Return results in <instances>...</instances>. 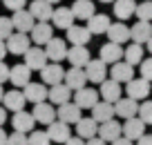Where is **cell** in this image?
Here are the masks:
<instances>
[{
    "mask_svg": "<svg viewBox=\"0 0 152 145\" xmlns=\"http://www.w3.org/2000/svg\"><path fill=\"white\" fill-rule=\"evenodd\" d=\"M5 45H7V52H9V54H14V56H23L29 47H31V40H29L27 34L14 31V34L5 40Z\"/></svg>",
    "mask_w": 152,
    "mask_h": 145,
    "instance_id": "6da1fadb",
    "label": "cell"
},
{
    "mask_svg": "<svg viewBox=\"0 0 152 145\" xmlns=\"http://www.w3.org/2000/svg\"><path fill=\"white\" fill-rule=\"evenodd\" d=\"M23 56H25V65H27L31 71H40V69L49 63L47 56H45V49H43V47H36V45L29 47Z\"/></svg>",
    "mask_w": 152,
    "mask_h": 145,
    "instance_id": "7a4b0ae2",
    "label": "cell"
},
{
    "mask_svg": "<svg viewBox=\"0 0 152 145\" xmlns=\"http://www.w3.org/2000/svg\"><path fill=\"white\" fill-rule=\"evenodd\" d=\"M27 36H29V40H31L36 47H40V45H47V42L54 38V29H52L49 23H36Z\"/></svg>",
    "mask_w": 152,
    "mask_h": 145,
    "instance_id": "3957f363",
    "label": "cell"
},
{
    "mask_svg": "<svg viewBox=\"0 0 152 145\" xmlns=\"http://www.w3.org/2000/svg\"><path fill=\"white\" fill-rule=\"evenodd\" d=\"M125 92H128V98H132V101H145L152 89H150V83H148V80L132 78V80L125 83Z\"/></svg>",
    "mask_w": 152,
    "mask_h": 145,
    "instance_id": "277c9868",
    "label": "cell"
},
{
    "mask_svg": "<svg viewBox=\"0 0 152 145\" xmlns=\"http://www.w3.org/2000/svg\"><path fill=\"white\" fill-rule=\"evenodd\" d=\"M34 118V123H43V125H49V123L56 118V107H54L52 103H47V101H43V103H36L34 105V112H29Z\"/></svg>",
    "mask_w": 152,
    "mask_h": 145,
    "instance_id": "5b68a950",
    "label": "cell"
},
{
    "mask_svg": "<svg viewBox=\"0 0 152 145\" xmlns=\"http://www.w3.org/2000/svg\"><path fill=\"white\" fill-rule=\"evenodd\" d=\"M101 89H99V96L105 101V103H116V101L123 96V89H121V83L112 78H105L103 83H99Z\"/></svg>",
    "mask_w": 152,
    "mask_h": 145,
    "instance_id": "8992f818",
    "label": "cell"
},
{
    "mask_svg": "<svg viewBox=\"0 0 152 145\" xmlns=\"http://www.w3.org/2000/svg\"><path fill=\"white\" fill-rule=\"evenodd\" d=\"M74 103L81 109H92L96 103H99V92L85 85V87H81V89L74 92Z\"/></svg>",
    "mask_w": 152,
    "mask_h": 145,
    "instance_id": "52a82bcc",
    "label": "cell"
},
{
    "mask_svg": "<svg viewBox=\"0 0 152 145\" xmlns=\"http://www.w3.org/2000/svg\"><path fill=\"white\" fill-rule=\"evenodd\" d=\"M23 96L27 103H43V101H47V87H45L43 83H34V80H29L27 85L23 87Z\"/></svg>",
    "mask_w": 152,
    "mask_h": 145,
    "instance_id": "ba28073f",
    "label": "cell"
},
{
    "mask_svg": "<svg viewBox=\"0 0 152 145\" xmlns=\"http://www.w3.org/2000/svg\"><path fill=\"white\" fill-rule=\"evenodd\" d=\"M83 71H85V76H87V80L90 83H103L105 78H107V65L105 63H101L99 58L96 60H87V65L83 67Z\"/></svg>",
    "mask_w": 152,
    "mask_h": 145,
    "instance_id": "9c48e42d",
    "label": "cell"
},
{
    "mask_svg": "<svg viewBox=\"0 0 152 145\" xmlns=\"http://www.w3.org/2000/svg\"><path fill=\"white\" fill-rule=\"evenodd\" d=\"M150 36H152V23H148V20H137L130 27V40L137 45H145Z\"/></svg>",
    "mask_w": 152,
    "mask_h": 145,
    "instance_id": "30bf717a",
    "label": "cell"
},
{
    "mask_svg": "<svg viewBox=\"0 0 152 145\" xmlns=\"http://www.w3.org/2000/svg\"><path fill=\"white\" fill-rule=\"evenodd\" d=\"M45 134L49 136V141H52V143H65V141L72 136V130H69V125H67V123L56 121V118H54V121L47 125V132H45Z\"/></svg>",
    "mask_w": 152,
    "mask_h": 145,
    "instance_id": "8fae6325",
    "label": "cell"
},
{
    "mask_svg": "<svg viewBox=\"0 0 152 145\" xmlns=\"http://www.w3.org/2000/svg\"><path fill=\"white\" fill-rule=\"evenodd\" d=\"M45 56H47V60H52V63L65 60V56H67L65 40H63V38H52V40L45 45Z\"/></svg>",
    "mask_w": 152,
    "mask_h": 145,
    "instance_id": "7c38bea8",
    "label": "cell"
},
{
    "mask_svg": "<svg viewBox=\"0 0 152 145\" xmlns=\"http://www.w3.org/2000/svg\"><path fill=\"white\" fill-rule=\"evenodd\" d=\"M99 60L105 65H114V63L123 60V45H116V42H105L99 52Z\"/></svg>",
    "mask_w": 152,
    "mask_h": 145,
    "instance_id": "4fadbf2b",
    "label": "cell"
},
{
    "mask_svg": "<svg viewBox=\"0 0 152 145\" xmlns=\"http://www.w3.org/2000/svg\"><path fill=\"white\" fill-rule=\"evenodd\" d=\"M145 134V123L139 121L137 116L132 118H125V123L121 125V136H125L128 141H137L139 136Z\"/></svg>",
    "mask_w": 152,
    "mask_h": 145,
    "instance_id": "5bb4252c",
    "label": "cell"
},
{
    "mask_svg": "<svg viewBox=\"0 0 152 145\" xmlns=\"http://www.w3.org/2000/svg\"><path fill=\"white\" fill-rule=\"evenodd\" d=\"M63 76H65V69L61 67V63H47L40 69L43 85H58V83H63Z\"/></svg>",
    "mask_w": 152,
    "mask_h": 145,
    "instance_id": "9a60e30c",
    "label": "cell"
},
{
    "mask_svg": "<svg viewBox=\"0 0 152 145\" xmlns=\"http://www.w3.org/2000/svg\"><path fill=\"white\" fill-rule=\"evenodd\" d=\"M9 80H11V85H14L16 89H23L25 85L31 80V69H29L27 65H14V67H9Z\"/></svg>",
    "mask_w": 152,
    "mask_h": 145,
    "instance_id": "2e32d148",
    "label": "cell"
},
{
    "mask_svg": "<svg viewBox=\"0 0 152 145\" xmlns=\"http://www.w3.org/2000/svg\"><path fill=\"white\" fill-rule=\"evenodd\" d=\"M29 14H31V18L34 20H38V23H47L49 18H52V11H54V7L49 5L47 0H31L29 2Z\"/></svg>",
    "mask_w": 152,
    "mask_h": 145,
    "instance_id": "e0dca14e",
    "label": "cell"
},
{
    "mask_svg": "<svg viewBox=\"0 0 152 145\" xmlns=\"http://www.w3.org/2000/svg\"><path fill=\"white\" fill-rule=\"evenodd\" d=\"M96 136L105 143H112L121 136V123L119 121H105V123H99V130H96Z\"/></svg>",
    "mask_w": 152,
    "mask_h": 145,
    "instance_id": "ac0fdd59",
    "label": "cell"
},
{
    "mask_svg": "<svg viewBox=\"0 0 152 145\" xmlns=\"http://www.w3.org/2000/svg\"><path fill=\"white\" fill-rule=\"evenodd\" d=\"M11 25H14V31L29 34L31 27L36 25V20L31 18V14H29L27 9H18V11H14V16H11Z\"/></svg>",
    "mask_w": 152,
    "mask_h": 145,
    "instance_id": "d6986e66",
    "label": "cell"
},
{
    "mask_svg": "<svg viewBox=\"0 0 152 145\" xmlns=\"http://www.w3.org/2000/svg\"><path fill=\"white\" fill-rule=\"evenodd\" d=\"M107 38L110 42H116V45H123V42L130 40V27L125 23H121V20H116V23H110L107 27Z\"/></svg>",
    "mask_w": 152,
    "mask_h": 145,
    "instance_id": "ffe728a7",
    "label": "cell"
},
{
    "mask_svg": "<svg viewBox=\"0 0 152 145\" xmlns=\"http://www.w3.org/2000/svg\"><path fill=\"white\" fill-rule=\"evenodd\" d=\"M63 83H65L72 92H76V89H81V87H85V85H87V76H85V71H83L81 67H72V69L65 71Z\"/></svg>",
    "mask_w": 152,
    "mask_h": 145,
    "instance_id": "44dd1931",
    "label": "cell"
},
{
    "mask_svg": "<svg viewBox=\"0 0 152 145\" xmlns=\"http://www.w3.org/2000/svg\"><path fill=\"white\" fill-rule=\"evenodd\" d=\"M47 98L49 103L56 107V105H63V103H69L72 98V89L67 87L65 83H58V85H52V87L47 89Z\"/></svg>",
    "mask_w": 152,
    "mask_h": 145,
    "instance_id": "7402d4cb",
    "label": "cell"
},
{
    "mask_svg": "<svg viewBox=\"0 0 152 145\" xmlns=\"http://www.w3.org/2000/svg\"><path fill=\"white\" fill-rule=\"evenodd\" d=\"M110 78L116 80V83H128V80L134 78V67L128 65L125 60H119L110 67Z\"/></svg>",
    "mask_w": 152,
    "mask_h": 145,
    "instance_id": "603a6c76",
    "label": "cell"
},
{
    "mask_svg": "<svg viewBox=\"0 0 152 145\" xmlns=\"http://www.w3.org/2000/svg\"><path fill=\"white\" fill-rule=\"evenodd\" d=\"M65 38L72 42V45H81V47H87V42L92 40V34L87 31V27H81V25H72V27L65 29Z\"/></svg>",
    "mask_w": 152,
    "mask_h": 145,
    "instance_id": "cb8c5ba5",
    "label": "cell"
},
{
    "mask_svg": "<svg viewBox=\"0 0 152 145\" xmlns=\"http://www.w3.org/2000/svg\"><path fill=\"white\" fill-rule=\"evenodd\" d=\"M90 49H87V47H81V45H72L69 49H67V60L72 63V67H85L87 65V60H90Z\"/></svg>",
    "mask_w": 152,
    "mask_h": 145,
    "instance_id": "d4e9b609",
    "label": "cell"
},
{
    "mask_svg": "<svg viewBox=\"0 0 152 145\" xmlns=\"http://www.w3.org/2000/svg\"><path fill=\"white\" fill-rule=\"evenodd\" d=\"M34 118L29 112H25V109H20V112H14V116H11V127H14V132H23V134H29V132L34 130Z\"/></svg>",
    "mask_w": 152,
    "mask_h": 145,
    "instance_id": "484cf974",
    "label": "cell"
},
{
    "mask_svg": "<svg viewBox=\"0 0 152 145\" xmlns=\"http://www.w3.org/2000/svg\"><path fill=\"white\" fill-rule=\"evenodd\" d=\"M81 112H83V109L78 107L76 103H63V105H58L56 116H58V121L72 125V123H76L78 118H81Z\"/></svg>",
    "mask_w": 152,
    "mask_h": 145,
    "instance_id": "4316f807",
    "label": "cell"
},
{
    "mask_svg": "<svg viewBox=\"0 0 152 145\" xmlns=\"http://www.w3.org/2000/svg\"><path fill=\"white\" fill-rule=\"evenodd\" d=\"M114 105V114L116 116H121L125 121V118H132V116H137V109H139V103L137 101H132V98H123L121 96L116 103H112Z\"/></svg>",
    "mask_w": 152,
    "mask_h": 145,
    "instance_id": "83f0119b",
    "label": "cell"
},
{
    "mask_svg": "<svg viewBox=\"0 0 152 145\" xmlns=\"http://www.w3.org/2000/svg\"><path fill=\"white\" fill-rule=\"evenodd\" d=\"M74 125H76V134H78V138H83V141L96 136V130H99V123H96L92 116H87V118L81 116L78 121L74 123Z\"/></svg>",
    "mask_w": 152,
    "mask_h": 145,
    "instance_id": "f1b7e54d",
    "label": "cell"
},
{
    "mask_svg": "<svg viewBox=\"0 0 152 145\" xmlns=\"http://www.w3.org/2000/svg\"><path fill=\"white\" fill-rule=\"evenodd\" d=\"M49 20H52V25L56 29H67V27L74 25V16H72L69 7H58V9H54Z\"/></svg>",
    "mask_w": 152,
    "mask_h": 145,
    "instance_id": "f546056e",
    "label": "cell"
},
{
    "mask_svg": "<svg viewBox=\"0 0 152 145\" xmlns=\"http://www.w3.org/2000/svg\"><path fill=\"white\" fill-rule=\"evenodd\" d=\"M2 103H5V109H11V112H20V109H25V96L20 89H11V92H5V96H2Z\"/></svg>",
    "mask_w": 152,
    "mask_h": 145,
    "instance_id": "4dcf8cb0",
    "label": "cell"
},
{
    "mask_svg": "<svg viewBox=\"0 0 152 145\" xmlns=\"http://www.w3.org/2000/svg\"><path fill=\"white\" fill-rule=\"evenodd\" d=\"M69 11H72V16L78 18V20H90L92 16L96 14V11H94V2H92V0H76L74 5L69 7Z\"/></svg>",
    "mask_w": 152,
    "mask_h": 145,
    "instance_id": "1f68e13d",
    "label": "cell"
},
{
    "mask_svg": "<svg viewBox=\"0 0 152 145\" xmlns=\"http://www.w3.org/2000/svg\"><path fill=\"white\" fill-rule=\"evenodd\" d=\"M92 118H94L96 123L112 121V118H114V105L112 103H105V101H99V103L92 107Z\"/></svg>",
    "mask_w": 152,
    "mask_h": 145,
    "instance_id": "d6a6232c",
    "label": "cell"
},
{
    "mask_svg": "<svg viewBox=\"0 0 152 145\" xmlns=\"http://www.w3.org/2000/svg\"><path fill=\"white\" fill-rule=\"evenodd\" d=\"M137 0H114V16L119 20H128L134 16Z\"/></svg>",
    "mask_w": 152,
    "mask_h": 145,
    "instance_id": "836d02e7",
    "label": "cell"
},
{
    "mask_svg": "<svg viewBox=\"0 0 152 145\" xmlns=\"http://www.w3.org/2000/svg\"><path fill=\"white\" fill-rule=\"evenodd\" d=\"M87 31L90 34H94V36H99V34H105L107 31V27H110V18L105 14H94L90 20H87Z\"/></svg>",
    "mask_w": 152,
    "mask_h": 145,
    "instance_id": "e575fe53",
    "label": "cell"
},
{
    "mask_svg": "<svg viewBox=\"0 0 152 145\" xmlns=\"http://www.w3.org/2000/svg\"><path fill=\"white\" fill-rule=\"evenodd\" d=\"M123 60L128 63V65H139V63L143 60V45H137V42H132V45H128L123 49Z\"/></svg>",
    "mask_w": 152,
    "mask_h": 145,
    "instance_id": "d590c367",
    "label": "cell"
},
{
    "mask_svg": "<svg viewBox=\"0 0 152 145\" xmlns=\"http://www.w3.org/2000/svg\"><path fill=\"white\" fill-rule=\"evenodd\" d=\"M134 16L139 20H152V2L150 0H143V2H137V9H134Z\"/></svg>",
    "mask_w": 152,
    "mask_h": 145,
    "instance_id": "8d00e7d4",
    "label": "cell"
},
{
    "mask_svg": "<svg viewBox=\"0 0 152 145\" xmlns=\"http://www.w3.org/2000/svg\"><path fill=\"white\" fill-rule=\"evenodd\" d=\"M137 118L143 121L145 125H152V101H143L137 109Z\"/></svg>",
    "mask_w": 152,
    "mask_h": 145,
    "instance_id": "74e56055",
    "label": "cell"
},
{
    "mask_svg": "<svg viewBox=\"0 0 152 145\" xmlns=\"http://www.w3.org/2000/svg\"><path fill=\"white\" fill-rule=\"evenodd\" d=\"M27 145H52L49 136L45 132H38V130H31L27 134Z\"/></svg>",
    "mask_w": 152,
    "mask_h": 145,
    "instance_id": "f35d334b",
    "label": "cell"
},
{
    "mask_svg": "<svg viewBox=\"0 0 152 145\" xmlns=\"http://www.w3.org/2000/svg\"><path fill=\"white\" fill-rule=\"evenodd\" d=\"M11 34H14L11 18H7V16H0V40H7Z\"/></svg>",
    "mask_w": 152,
    "mask_h": 145,
    "instance_id": "ab89813d",
    "label": "cell"
},
{
    "mask_svg": "<svg viewBox=\"0 0 152 145\" xmlns=\"http://www.w3.org/2000/svg\"><path fill=\"white\" fill-rule=\"evenodd\" d=\"M139 67H141V78L148 80V83H152V58L141 60V63H139Z\"/></svg>",
    "mask_w": 152,
    "mask_h": 145,
    "instance_id": "60d3db41",
    "label": "cell"
},
{
    "mask_svg": "<svg viewBox=\"0 0 152 145\" xmlns=\"http://www.w3.org/2000/svg\"><path fill=\"white\" fill-rule=\"evenodd\" d=\"M5 145H27V134H23V132L7 134V143Z\"/></svg>",
    "mask_w": 152,
    "mask_h": 145,
    "instance_id": "b9f144b4",
    "label": "cell"
},
{
    "mask_svg": "<svg viewBox=\"0 0 152 145\" xmlns=\"http://www.w3.org/2000/svg\"><path fill=\"white\" fill-rule=\"evenodd\" d=\"M2 5H5L7 9H11V11H18V9H25L27 0H2Z\"/></svg>",
    "mask_w": 152,
    "mask_h": 145,
    "instance_id": "7bdbcfd3",
    "label": "cell"
},
{
    "mask_svg": "<svg viewBox=\"0 0 152 145\" xmlns=\"http://www.w3.org/2000/svg\"><path fill=\"white\" fill-rule=\"evenodd\" d=\"M5 80H9V67L5 65V60H0V85Z\"/></svg>",
    "mask_w": 152,
    "mask_h": 145,
    "instance_id": "ee69618b",
    "label": "cell"
},
{
    "mask_svg": "<svg viewBox=\"0 0 152 145\" xmlns=\"http://www.w3.org/2000/svg\"><path fill=\"white\" fill-rule=\"evenodd\" d=\"M137 145H152V134H143L137 138Z\"/></svg>",
    "mask_w": 152,
    "mask_h": 145,
    "instance_id": "f6af8a7d",
    "label": "cell"
},
{
    "mask_svg": "<svg viewBox=\"0 0 152 145\" xmlns=\"http://www.w3.org/2000/svg\"><path fill=\"white\" fill-rule=\"evenodd\" d=\"M65 145H85V141L78 138V136H69V138L65 141Z\"/></svg>",
    "mask_w": 152,
    "mask_h": 145,
    "instance_id": "bcb514c9",
    "label": "cell"
},
{
    "mask_svg": "<svg viewBox=\"0 0 152 145\" xmlns=\"http://www.w3.org/2000/svg\"><path fill=\"white\" fill-rule=\"evenodd\" d=\"M110 145H134V141H128L125 136H119V138H116V141H112Z\"/></svg>",
    "mask_w": 152,
    "mask_h": 145,
    "instance_id": "7dc6e473",
    "label": "cell"
},
{
    "mask_svg": "<svg viewBox=\"0 0 152 145\" xmlns=\"http://www.w3.org/2000/svg\"><path fill=\"white\" fill-rule=\"evenodd\" d=\"M85 145H107V143H105V141H101L99 136H92V138L85 141Z\"/></svg>",
    "mask_w": 152,
    "mask_h": 145,
    "instance_id": "c3c4849f",
    "label": "cell"
},
{
    "mask_svg": "<svg viewBox=\"0 0 152 145\" xmlns=\"http://www.w3.org/2000/svg\"><path fill=\"white\" fill-rule=\"evenodd\" d=\"M5 56H7V45L5 40H0V60H5Z\"/></svg>",
    "mask_w": 152,
    "mask_h": 145,
    "instance_id": "681fc988",
    "label": "cell"
},
{
    "mask_svg": "<svg viewBox=\"0 0 152 145\" xmlns=\"http://www.w3.org/2000/svg\"><path fill=\"white\" fill-rule=\"evenodd\" d=\"M5 121H7V109H2V107H0V127L5 125Z\"/></svg>",
    "mask_w": 152,
    "mask_h": 145,
    "instance_id": "f907efd6",
    "label": "cell"
},
{
    "mask_svg": "<svg viewBox=\"0 0 152 145\" xmlns=\"http://www.w3.org/2000/svg\"><path fill=\"white\" fill-rule=\"evenodd\" d=\"M5 143H7V132L0 127V145H5Z\"/></svg>",
    "mask_w": 152,
    "mask_h": 145,
    "instance_id": "816d5d0a",
    "label": "cell"
},
{
    "mask_svg": "<svg viewBox=\"0 0 152 145\" xmlns=\"http://www.w3.org/2000/svg\"><path fill=\"white\" fill-rule=\"evenodd\" d=\"M145 45H148V52H150V54H152V36H150V40H148V42H145Z\"/></svg>",
    "mask_w": 152,
    "mask_h": 145,
    "instance_id": "f5cc1de1",
    "label": "cell"
},
{
    "mask_svg": "<svg viewBox=\"0 0 152 145\" xmlns=\"http://www.w3.org/2000/svg\"><path fill=\"white\" fill-rule=\"evenodd\" d=\"M2 96H5V89H2V85H0V103H2Z\"/></svg>",
    "mask_w": 152,
    "mask_h": 145,
    "instance_id": "db71d44e",
    "label": "cell"
},
{
    "mask_svg": "<svg viewBox=\"0 0 152 145\" xmlns=\"http://www.w3.org/2000/svg\"><path fill=\"white\" fill-rule=\"evenodd\" d=\"M47 2H49V5H54V2H61V0H47Z\"/></svg>",
    "mask_w": 152,
    "mask_h": 145,
    "instance_id": "11a10c76",
    "label": "cell"
},
{
    "mask_svg": "<svg viewBox=\"0 0 152 145\" xmlns=\"http://www.w3.org/2000/svg\"><path fill=\"white\" fill-rule=\"evenodd\" d=\"M99 2H107V5H110V2H114V0H99Z\"/></svg>",
    "mask_w": 152,
    "mask_h": 145,
    "instance_id": "9f6ffc18",
    "label": "cell"
}]
</instances>
